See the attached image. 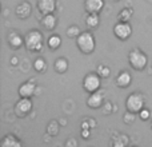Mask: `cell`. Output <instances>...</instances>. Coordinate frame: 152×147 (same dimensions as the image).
Here are the masks:
<instances>
[{"label": "cell", "instance_id": "obj_1", "mask_svg": "<svg viewBox=\"0 0 152 147\" xmlns=\"http://www.w3.org/2000/svg\"><path fill=\"white\" fill-rule=\"evenodd\" d=\"M24 47L28 52L39 54L44 48V37L39 29H31L24 36Z\"/></svg>", "mask_w": 152, "mask_h": 147}, {"label": "cell", "instance_id": "obj_2", "mask_svg": "<svg viewBox=\"0 0 152 147\" xmlns=\"http://www.w3.org/2000/svg\"><path fill=\"white\" fill-rule=\"evenodd\" d=\"M76 47L83 55H91L96 48V40L91 31H81V34L75 40Z\"/></svg>", "mask_w": 152, "mask_h": 147}, {"label": "cell", "instance_id": "obj_3", "mask_svg": "<svg viewBox=\"0 0 152 147\" xmlns=\"http://www.w3.org/2000/svg\"><path fill=\"white\" fill-rule=\"evenodd\" d=\"M128 64L131 66L132 70L137 72H142L147 68L148 66V56L147 54L144 52L140 48H132L128 52Z\"/></svg>", "mask_w": 152, "mask_h": 147}, {"label": "cell", "instance_id": "obj_4", "mask_svg": "<svg viewBox=\"0 0 152 147\" xmlns=\"http://www.w3.org/2000/svg\"><path fill=\"white\" fill-rule=\"evenodd\" d=\"M145 107V98L142 92H131L126 98V110L129 112L139 114Z\"/></svg>", "mask_w": 152, "mask_h": 147}, {"label": "cell", "instance_id": "obj_5", "mask_svg": "<svg viewBox=\"0 0 152 147\" xmlns=\"http://www.w3.org/2000/svg\"><path fill=\"white\" fill-rule=\"evenodd\" d=\"M81 87L87 94H92V92H96L100 90L102 87V78L95 72H88L84 75L83 82H81Z\"/></svg>", "mask_w": 152, "mask_h": 147}, {"label": "cell", "instance_id": "obj_6", "mask_svg": "<svg viewBox=\"0 0 152 147\" xmlns=\"http://www.w3.org/2000/svg\"><path fill=\"white\" fill-rule=\"evenodd\" d=\"M113 35L118 40L126 42L132 36V26L129 21H118L112 28Z\"/></svg>", "mask_w": 152, "mask_h": 147}, {"label": "cell", "instance_id": "obj_7", "mask_svg": "<svg viewBox=\"0 0 152 147\" xmlns=\"http://www.w3.org/2000/svg\"><path fill=\"white\" fill-rule=\"evenodd\" d=\"M32 110H34V103L31 98H20L13 107V112L18 118H26L31 114Z\"/></svg>", "mask_w": 152, "mask_h": 147}, {"label": "cell", "instance_id": "obj_8", "mask_svg": "<svg viewBox=\"0 0 152 147\" xmlns=\"http://www.w3.org/2000/svg\"><path fill=\"white\" fill-rule=\"evenodd\" d=\"M104 91H96L92 92L88 95L87 98V107L91 108V110H97V108H102L104 104Z\"/></svg>", "mask_w": 152, "mask_h": 147}, {"label": "cell", "instance_id": "obj_9", "mask_svg": "<svg viewBox=\"0 0 152 147\" xmlns=\"http://www.w3.org/2000/svg\"><path fill=\"white\" fill-rule=\"evenodd\" d=\"M35 92H36V83L34 79H29V80L21 83L18 88V94L20 98H32Z\"/></svg>", "mask_w": 152, "mask_h": 147}, {"label": "cell", "instance_id": "obj_10", "mask_svg": "<svg viewBox=\"0 0 152 147\" xmlns=\"http://www.w3.org/2000/svg\"><path fill=\"white\" fill-rule=\"evenodd\" d=\"M15 15H16V18L20 19V20H27V19H29L31 18V15H32L31 3L27 1V0L19 3V4L16 5V8H15Z\"/></svg>", "mask_w": 152, "mask_h": 147}, {"label": "cell", "instance_id": "obj_11", "mask_svg": "<svg viewBox=\"0 0 152 147\" xmlns=\"http://www.w3.org/2000/svg\"><path fill=\"white\" fill-rule=\"evenodd\" d=\"M58 0H36V8L42 15L45 13H55Z\"/></svg>", "mask_w": 152, "mask_h": 147}, {"label": "cell", "instance_id": "obj_12", "mask_svg": "<svg viewBox=\"0 0 152 147\" xmlns=\"http://www.w3.org/2000/svg\"><path fill=\"white\" fill-rule=\"evenodd\" d=\"M7 42L12 50H19L24 46V36H21L18 31H10L7 35Z\"/></svg>", "mask_w": 152, "mask_h": 147}, {"label": "cell", "instance_id": "obj_13", "mask_svg": "<svg viewBox=\"0 0 152 147\" xmlns=\"http://www.w3.org/2000/svg\"><path fill=\"white\" fill-rule=\"evenodd\" d=\"M115 84L119 87V88H128L132 84V75L131 72H128L127 70H123L116 75L115 78Z\"/></svg>", "mask_w": 152, "mask_h": 147}, {"label": "cell", "instance_id": "obj_14", "mask_svg": "<svg viewBox=\"0 0 152 147\" xmlns=\"http://www.w3.org/2000/svg\"><path fill=\"white\" fill-rule=\"evenodd\" d=\"M40 26L45 31L56 29V27H58V18H56V15L55 13H45V15H43V18L40 19Z\"/></svg>", "mask_w": 152, "mask_h": 147}, {"label": "cell", "instance_id": "obj_15", "mask_svg": "<svg viewBox=\"0 0 152 147\" xmlns=\"http://www.w3.org/2000/svg\"><path fill=\"white\" fill-rule=\"evenodd\" d=\"M104 5V0H84V10L88 13H100Z\"/></svg>", "mask_w": 152, "mask_h": 147}, {"label": "cell", "instance_id": "obj_16", "mask_svg": "<svg viewBox=\"0 0 152 147\" xmlns=\"http://www.w3.org/2000/svg\"><path fill=\"white\" fill-rule=\"evenodd\" d=\"M21 146H23V142L13 134H7L0 140V147H21Z\"/></svg>", "mask_w": 152, "mask_h": 147}, {"label": "cell", "instance_id": "obj_17", "mask_svg": "<svg viewBox=\"0 0 152 147\" xmlns=\"http://www.w3.org/2000/svg\"><path fill=\"white\" fill-rule=\"evenodd\" d=\"M69 68V63H68V59L64 58V56H60V58H58L55 60V63H53V70H55L56 74H59V75H63V74H66L68 71Z\"/></svg>", "mask_w": 152, "mask_h": 147}, {"label": "cell", "instance_id": "obj_18", "mask_svg": "<svg viewBox=\"0 0 152 147\" xmlns=\"http://www.w3.org/2000/svg\"><path fill=\"white\" fill-rule=\"evenodd\" d=\"M84 23L88 29H96L100 26V16L99 13H88L84 18Z\"/></svg>", "mask_w": 152, "mask_h": 147}, {"label": "cell", "instance_id": "obj_19", "mask_svg": "<svg viewBox=\"0 0 152 147\" xmlns=\"http://www.w3.org/2000/svg\"><path fill=\"white\" fill-rule=\"evenodd\" d=\"M129 143V138L128 135L126 134H115L112 137V139H111L110 145L111 146H115V147H123V146H127Z\"/></svg>", "mask_w": 152, "mask_h": 147}, {"label": "cell", "instance_id": "obj_20", "mask_svg": "<svg viewBox=\"0 0 152 147\" xmlns=\"http://www.w3.org/2000/svg\"><path fill=\"white\" fill-rule=\"evenodd\" d=\"M61 43H63V40H61L60 35L52 34V35H50V37L47 39V47L50 48L51 51H56L61 47Z\"/></svg>", "mask_w": 152, "mask_h": 147}, {"label": "cell", "instance_id": "obj_21", "mask_svg": "<svg viewBox=\"0 0 152 147\" xmlns=\"http://www.w3.org/2000/svg\"><path fill=\"white\" fill-rule=\"evenodd\" d=\"M32 67H34V70L37 74H44L45 71H47V68H48V64H47V62H45L44 58H36L34 60Z\"/></svg>", "mask_w": 152, "mask_h": 147}, {"label": "cell", "instance_id": "obj_22", "mask_svg": "<svg viewBox=\"0 0 152 147\" xmlns=\"http://www.w3.org/2000/svg\"><path fill=\"white\" fill-rule=\"evenodd\" d=\"M132 16H134V8L126 7V8H121L120 12L118 13V20L119 21H129Z\"/></svg>", "mask_w": 152, "mask_h": 147}, {"label": "cell", "instance_id": "obj_23", "mask_svg": "<svg viewBox=\"0 0 152 147\" xmlns=\"http://www.w3.org/2000/svg\"><path fill=\"white\" fill-rule=\"evenodd\" d=\"M60 123L56 121H51L47 126V134L50 137H58L59 135V131H60Z\"/></svg>", "mask_w": 152, "mask_h": 147}, {"label": "cell", "instance_id": "obj_24", "mask_svg": "<svg viewBox=\"0 0 152 147\" xmlns=\"http://www.w3.org/2000/svg\"><path fill=\"white\" fill-rule=\"evenodd\" d=\"M96 74L102 79H107V78H110V75H111V68L107 66V64L100 63L99 66L96 67Z\"/></svg>", "mask_w": 152, "mask_h": 147}, {"label": "cell", "instance_id": "obj_25", "mask_svg": "<svg viewBox=\"0 0 152 147\" xmlns=\"http://www.w3.org/2000/svg\"><path fill=\"white\" fill-rule=\"evenodd\" d=\"M80 34H81V31H80V28H79V26H76V24H72V26H69L68 28L66 29V36L72 40H76V37Z\"/></svg>", "mask_w": 152, "mask_h": 147}, {"label": "cell", "instance_id": "obj_26", "mask_svg": "<svg viewBox=\"0 0 152 147\" xmlns=\"http://www.w3.org/2000/svg\"><path fill=\"white\" fill-rule=\"evenodd\" d=\"M136 115L137 114H134V112H129V111H127L126 110V114L123 115V122L126 124H134L135 123V121H136Z\"/></svg>", "mask_w": 152, "mask_h": 147}, {"label": "cell", "instance_id": "obj_27", "mask_svg": "<svg viewBox=\"0 0 152 147\" xmlns=\"http://www.w3.org/2000/svg\"><path fill=\"white\" fill-rule=\"evenodd\" d=\"M102 110H103V114H104V115H111L112 112H115V104H112L111 102L107 100V102H104Z\"/></svg>", "mask_w": 152, "mask_h": 147}, {"label": "cell", "instance_id": "obj_28", "mask_svg": "<svg viewBox=\"0 0 152 147\" xmlns=\"http://www.w3.org/2000/svg\"><path fill=\"white\" fill-rule=\"evenodd\" d=\"M137 115H139V118L142 119V121H144V122H145V121H150V118H151V111L148 110V108L144 107L139 114H137Z\"/></svg>", "mask_w": 152, "mask_h": 147}, {"label": "cell", "instance_id": "obj_29", "mask_svg": "<svg viewBox=\"0 0 152 147\" xmlns=\"http://www.w3.org/2000/svg\"><path fill=\"white\" fill-rule=\"evenodd\" d=\"M64 146H66V147H77L79 146V142L75 139V138H69V139L67 140L66 143H64Z\"/></svg>", "mask_w": 152, "mask_h": 147}, {"label": "cell", "instance_id": "obj_30", "mask_svg": "<svg viewBox=\"0 0 152 147\" xmlns=\"http://www.w3.org/2000/svg\"><path fill=\"white\" fill-rule=\"evenodd\" d=\"M89 137H91V129H81V138L89 139Z\"/></svg>", "mask_w": 152, "mask_h": 147}, {"label": "cell", "instance_id": "obj_31", "mask_svg": "<svg viewBox=\"0 0 152 147\" xmlns=\"http://www.w3.org/2000/svg\"><path fill=\"white\" fill-rule=\"evenodd\" d=\"M10 62H11V64H12V66H18V64H19V58H18V56H11Z\"/></svg>", "mask_w": 152, "mask_h": 147}, {"label": "cell", "instance_id": "obj_32", "mask_svg": "<svg viewBox=\"0 0 152 147\" xmlns=\"http://www.w3.org/2000/svg\"><path fill=\"white\" fill-rule=\"evenodd\" d=\"M88 122H89V124H91V129H94V127H96V121H95V119L88 118Z\"/></svg>", "mask_w": 152, "mask_h": 147}, {"label": "cell", "instance_id": "obj_33", "mask_svg": "<svg viewBox=\"0 0 152 147\" xmlns=\"http://www.w3.org/2000/svg\"><path fill=\"white\" fill-rule=\"evenodd\" d=\"M63 123L67 124V119H60V126H63Z\"/></svg>", "mask_w": 152, "mask_h": 147}, {"label": "cell", "instance_id": "obj_34", "mask_svg": "<svg viewBox=\"0 0 152 147\" xmlns=\"http://www.w3.org/2000/svg\"><path fill=\"white\" fill-rule=\"evenodd\" d=\"M113 1H120V0H113Z\"/></svg>", "mask_w": 152, "mask_h": 147}, {"label": "cell", "instance_id": "obj_35", "mask_svg": "<svg viewBox=\"0 0 152 147\" xmlns=\"http://www.w3.org/2000/svg\"><path fill=\"white\" fill-rule=\"evenodd\" d=\"M151 130H152V122H151Z\"/></svg>", "mask_w": 152, "mask_h": 147}]
</instances>
